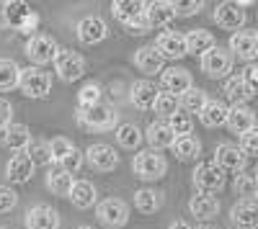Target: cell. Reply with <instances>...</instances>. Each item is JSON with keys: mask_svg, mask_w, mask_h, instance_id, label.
<instances>
[{"mask_svg": "<svg viewBox=\"0 0 258 229\" xmlns=\"http://www.w3.org/2000/svg\"><path fill=\"white\" fill-rule=\"evenodd\" d=\"M124 26H126V31H129V34H135V36H142V34H147V31H150L147 16H142V18H137V21H129V24H124Z\"/></svg>", "mask_w": 258, "mask_h": 229, "instance_id": "cell-49", "label": "cell"}, {"mask_svg": "<svg viewBox=\"0 0 258 229\" xmlns=\"http://www.w3.org/2000/svg\"><path fill=\"white\" fill-rule=\"evenodd\" d=\"M78 229H93V226H88V224H85V226H78Z\"/></svg>", "mask_w": 258, "mask_h": 229, "instance_id": "cell-53", "label": "cell"}, {"mask_svg": "<svg viewBox=\"0 0 258 229\" xmlns=\"http://www.w3.org/2000/svg\"><path fill=\"white\" fill-rule=\"evenodd\" d=\"M73 185H75V180H73V175H70L68 170L54 168V170L47 173V188H49L54 196H68V198H70Z\"/></svg>", "mask_w": 258, "mask_h": 229, "instance_id": "cell-32", "label": "cell"}, {"mask_svg": "<svg viewBox=\"0 0 258 229\" xmlns=\"http://www.w3.org/2000/svg\"><path fill=\"white\" fill-rule=\"evenodd\" d=\"M160 80H163V88H165L168 93L178 95V98L194 88V82H191V72H188V70H183V67H168V70H163Z\"/></svg>", "mask_w": 258, "mask_h": 229, "instance_id": "cell-19", "label": "cell"}, {"mask_svg": "<svg viewBox=\"0 0 258 229\" xmlns=\"http://www.w3.org/2000/svg\"><path fill=\"white\" fill-rule=\"evenodd\" d=\"M114 134H116V142L121 144L124 150H137L142 144V139H145V134L140 132L137 124H119Z\"/></svg>", "mask_w": 258, "mask_h": 229, "instance_id": "cell-34", "label": "cell"}, {"mask_svg": "<svg viewBox=\"0 0 258 229\" xmlns=\"http://www.w3.org/2000/svg\"><path fill=\"white\" fill-rule=\"evenodd\" d=\"M16 203H18V193L11 188V185H0V214L13 211Z\"/></svg>", "mask_w": 258, "mask_h": 229, "instance_id": "cell-46", "label": "cell"}, {"mask_svg": "<svg viewBox=\"0 0 258 229\" xmlns=\"http://www.w3.org/2000/svg\"><path fill=\"white\" fill-rule=\"evenodd\" d=\"M135 65H137V70L145 72V75H155V72H163L165 57L158 52L155 44H153V47H140V49L135 52Z\"/></svg>", "mask_w": 258, "mask_h": 229, "instance_id": "cell-21", "label": "cell"}, {"mask_svg": "<svg viewBox=\"0 0 258 229\" xmlns=\"http://www.w3.org/2000/svg\"><path fill=\"white\" fill-rule=\"evenodd\" d=\"M245 77H248V82H250V85L258 90V62H253V65H248V70L243 72Z\"/></svg>", "mask_w": 258, "mask_h": 229, "instance_id": "cell-50", "label": "cell"}, {"mask_svg": "<svg viewBox=\"0 0 258 229\" xmlns=\"http://www.w3.org/2000/svg\"><path fill=\"white\" fill-rule=\"evenodd\" d=\"M170 6H173V13L176 16H194V13H199L202 8H204V3H202V0H173V3H170Z\"/></svg>", "mask_w": 258, "mask_h": 229, "instance_id": "cell-44", "label": "cell"}, {"mask_svg": "<svg viewBox=\"0 0 258 229\" xmlns=\"http://www.w3.org/2000/svg\"><path fill=\"white\" fill-rule=\"evenodd\" d=\"M96 216L103 226H111V229H119L129 221V206L121 201V198H106L96 206Z\"/></svg>", "mask_w": 258, "mask_h": 229, "instance_id": "cell-7", "label": "cell"}, {"mask_svg": "<svg viewBox=\"0 0 258 229\" xmlns=\"http://www.w3.org/2000/svg\"><path fill=\"white\" fill-rule=\"evenodd\" d=\"M227 116H230V108L222 100H209L204 106V111L199 113V121L207 129H217V127H222V124H227Z\"/></svg>", "mask_w": 258, "mask_h": 229, "instance_id": "cell-29", "label": "cell"}, {"mask_svg": "<svg viewBox=\"0 0 258 229\" xmlns=\"http://www.w3.org/2000/svg\"><path fill=\"white\" fill-rule=\"evenodd\" d=\"M232 188H235V193H238V196H243V201L258 198V178H255V173H240V175H235Z\"/></svg>", "mask_w": 258, "mask_h": 229, "instance_id": "cell-35", "label": "cell"}, {"mask_svg": "<svg viewBox=\"0 0 258 229\" xmlns=\"http://www.w3.org/2000/svg\"><path fill=\"white\" fill-rule=\"evenodd\" d=\"M31 132L26 124H11V127H6L3 132H0V144H3L6 150H13V152H26L29 144H31Z\"/></svg>", "mask_w": 258, "mask_h": 229, "instance_id": "cell-12", "label": "cell"}, {"mask_svg": "<svg viewBox=\"0 0 258 229\" xmlns=\"http://www.w3.org/2000/svg\"><path fill=\"white\" fill-rule=\"evenodd\" d=\"M245 160H248L245 152L240 147H235V144H220V147L214 150V162H217L225 173H243Z\"/></svg>", "mask_w": 258, "mask_h": 229, "instance_id": "cell-13", "label": "cell"}, {"mask_svg": "<svg viewBox=\"0 0 258 229\" xmlns=\"http://www.w3.org/2000/svg\"><path fill=\"white\" fill-rule=\"evenodd\" d=\"M132 170H135V175L142 178V180H160V178L165 175V170H168V162H165V157H163L160 152H155V150H142V152H137L135 160H132Z\"/></svg>", "mask_w": 258, "mask_h": 229, "instance_id": "cell-2", "label": "cell"}, {"mask_svg": "<svg viewBox=\"0 0 258 229\" xmlns=\"http://www.w3.org/2000/svg\"><path fill=\"white\" fill-rule=\"evenodd\" d=\"M225 93H227V98L232 100V106H245V103L255 95V88L248 82L245 75H232V77H227V82H225Z\"/></svg>", "mask_w": 258, "mask_h": 229, "instance_id": "cell-22", "label": "cell"}, {"mask_svg": "<svg viewBox=\"0 0 258 229\" xmlns=\"http://www.w3.org/2000/svg\"><path fill=\"white\" fill-rule=\"evenodd\" d=\"M96 103H101V88L96 82H88V85H83V90L78 93V106L88 108V106H96Z\"/></svg>", "mask_w": 258, "mask_h": 229, "instance_id": "cell-42", "label": "cell"}, {"mask_svg": "<svg viewBox=\"0 0 258 229\" xmlns=\"http://www.w3.org/2000/svg\"><path fill=\"white\" fill-rule=\"evenodd\" d=\"M135 206H137L140 214H155L160 206H163V198H160V193H155V191L142 188V191L135 193Z\"/></svg>", "mask_w": 258, "mask_h": 229, "instance_id": "cell-37", "label": "cell"}, {"mask_svg": "<svg viewBox=\"0 0 258 229\" xmlns=\"http://www.w3.org/2000/svg\"><path fill=\"white\" fill-rule=\"evenodd\" d=\"M11 124H13V106L6 98H0V132L6 127H11Z\"/></svg>", "mask_w": 258, "mask_h": 229, "instance_id": "cell-48", "label": "cell"}, {"mask_svg": "<svg viewBox=\"0 0 258 229\" xmlns=\"http://www.w3.org/2000/svg\"><path fill=\"white\" fill-rule=\"evenodd\" d=\"M178 100H181V111H186V113H202L204 106L209 103V98H207V93H204L202 88H191V90L183 93Z\"/></svg>", "mask_w": 258, "mask_h": 229, "instance_id": "cell-36", "label": "cell"}, {"mask_svg": "<svg viewBox=\"0 0 258 229\" xmlns=\"http://www.w3.org/2000/svg\"><path fill=\"white\" fill-rule=\"evenodd\" d=\"M36 24H39V16H34V18L29 21V24H26L24 29H21V34H31V31L36 29Z\"/></svg>", "mask_w": 258, "mask_h": 229, "instance_id": "cell-51", "label": "cell"}, {"mask_svg": "<svg viewBox=\"0 0 258 229\" xmlns=\"http://www.w3.org/2000/svg\"><path fill=\"white\" fill-rule=\"evenodd\" d=\"M214 47V36H212V31H207V29H191L188 34H186V49H188V54H199V57H204L207 52H212Z\"/></svg>", "mask_w": 258, "mask_h": 229, "instance_id": "cell-28", "label": "cell"}, {"mask_svg": "<svg viewBox=\"0 0 258 229\" xmlns=\"http://www.w3.org/2000/svg\"><path fill=\"white\" fill-rule=\"evenodd\" d=\"M26 155L34 160V165H47V162H52V147H49V142H41V139H34V142L29 144Z\"/></svg>", "mask_w": 258, "mask_h": 229, "instance_id": "cell-41", "label": "cell"}, {"mask_svg": "<svg viewBox=\"0 0 258 229\" xmlns=\"http://www.w3.org/2000/svg\"><path fill=\"white\" fill-rule=\"evenodd\" d=\"M230 52L243 59V62H250L258 57V34L255 31H238L230 36Z\"/></svg>", "mask_w": 258, "mask_h": 229, "instance_id": "cell-11", "label": "cell"}, {"mask_svg": "<svg viewBox=\"0 0 258 229\" xmlns=\"http://www.w3.org/2000/svg\"><path fill=\"white\" fill-rule=\"evenodd\" d=\"M202 229H207V226H202Z\"/></svg>", "mask_w": 258, "mask_h": 229, "instance_id": "cell-56", "label": "cell"}, {"mask_svg": "<svg viewBox=\"0 0 258 229\" xmlns=\"http://www.w3.org/2000/svg\"><path fill=\"white\" fill-rule=\"evenodd\" d=\"M227 129L238 137L248 134L250 129H255V113L248 106H232L227 116Z\"/></svg>", "mask_w": 258, "mask_h": 229, "instance_id": "cell-26", "label": "cell"}, {"mask_svg": "<svg viewBox=\"0 0 258 229\" xmlns=\"http://www.w3.org/2000/svg\"><path fill=\"white\" fill-rule=\"evenodd\" d=\"M255 178H258V168H255Z\"/></svg>", "mask_w": 258, "mask_h": 229, "instance_id": "cell-54", "label": "cell"}, {"mask_svg": "<svg viewBox=\"0 0 258 229\" xmlns=\"http://www.w3.org/2000/svg\"><path fill=\"white\" fill-rule=\"evenodd\" d=\"M24 224H26V229H59V214L52 209V206L39 203V206H34V209L26 211Z\"/></svg>", "mask_w": 258, "mask_h": 229, "instance_id": "cell-16", "label": "cell"}, {"mask_svg": "<svg viewBox=\"0 0 258 229\" xmlns=\"http://www.w3.org/2000/svg\"><path fill=\"white\" fill-rule=\"evenodd\" d=\"M106 36H109V26H106V21L98 18V16H85L80 18L78 24V39L83 41V44H98V41H103Z\"/></svg>", "mask_w": 258, "mask_h": 229, "instance_id": "cell-15", "label": "cell"}, {"mask_svg": "<svg viewBox=\"0 0 258 229\" xmlns=\"http://www.w3.org/2000/svg\"><path fill=\"white\" fill-rule=\"evenodd\" d=\"M78 121L83 124V127L88 129H96V132H109L114 127H119V113L114 106H109V103H96V106H88L83 108L78 106Z\"/></svg>", "mask_w": 258, "mask_h": 229, "instance_id": "cell-1", "label": "cell"}, {"mask_svg": "<svg viewBox=\"0 0 258 229\" xmlns=\"http://www.w3.org/2000/svg\"><path fill=\"white\" fill-rule=\"evenodd\" d=\"M36 13L31 11L29 3H24V0H11V3H3V18H6V24L13 26V29H24L29 21L34 18Z\"/></svg>", "mask_w": 258, "mask_h": 229, "instance_id": "cell-23", "label": "cell"}, {"mask_svg": "<svg viewBox=\"0 0 258 229\" xmlns=\"http://www.w3.org/2000/svg\"><path fill=\"white\" fill-rule=\"evenodd\" d=\"M191 180L199 188V193H214L225 185V170L214 160L212 162H199L194 175H191Z\"/></svg>", "mask_w": 258, "mask_h": 229, "instance_id": "cell-5", "label": "cell"}, {"mask_svg": "<svg viewBox=\"0 0 258 229\" xmlns=\"http://www.w3.org/2000/svg\"><path fill=\"white\" fill-rule=\"evenodd\" d=\"M188 211L197 219H202V221H209V219H214L220 214V201L214 198L212 193H197V196H191V201H188Z\"/></svg>", "mask_w": 258, "mask_h": 229, "instance_id": "cell-25", "label": "cell"}, {"mask_svg": "<svg viewBox=\"0 0 258 229\" xmlns=\"http://www.w3.org/2000/svg\"><path fill=\"white\" fill-rule=\"evenodd\" d=\"M49 147H52V162H57V165L75 150V147H73V142H70V139H64V137H54V139L49 142Z\"/></svg>", "mask_w": 258, "mask_h": 229, "instance_id": "cell-43", "label": "cell"}, {"mask_svg": "<svg viewBox=\"0 0 258 229\" xmlns=\"http://www.w3.org/2000/svg\"><path fill=\"white\" fill-rule=\"evenodd\" d=\"M158 95H160L158 85H155V82H150V80H137L132 85V90H129V100H132L137 108H142V111L155 108Z\"/></svg>", "mask_w": 258, "mask_h": 229, "instance_id": "cell-20", "label": "cell"}, {"mask_svg": "<svg viewBox=\"0 0 258 229\" xmlns=\"http://www.w3.org/2000/svg\"><path fill=\"white\" fill-rule=\"evenodd\" d=\"M18 88L24 90V95L41 100L52 93V75L41 67H26V70H21V85Z\"/></svg>", "mask_w": 258, "mask_h": 229, "instance_id": "cell-3", "label": "cell"}, {"mask_svg": "<svg viewBox=\"0 0 258 229\" xmlns=\"http://www.w3.org/2000/svg\"><path fill=\"white\" fill-rule=\"evenodd\" d=\"M26 57L34 62V67H41V65H49V62L57 59L59 54V47H57V41L47 34H34L29 41H26V47H24Z\"/></svg>", "mask_w": 258, "mask_h": 229, "instance_id": "cell-4", "label": "cell"}, {"mask_svg": "<svg viewBox=\"0 0 258 229\" xmlns=\"http://www.w3.org/2000/svg\"><path fill=\"white\" fill-rule=\"evenodd\" d=\"M168 124H170V129H173V134H176L178 139H183V137H191V129H194L191 113H186V111H178V113H173V116L168 119Z\"/></svg>", "mask_w": 258, "mask_h": 229, "instance_id": "cell-40", "label": "cell"}, {"mask_svg": "<svg viewBox=\"0 0 258 229\" xmlns=\"http://www.w3.org/2000/svg\"><path fill=\"white\" fill-rule=\"evenodd\" d=\"M111 11H114V16L121 21V24H129V21H137V18L145 16L147 3H142V0H114Z\"/></svg>", "mask_w": 258, "mask_h": 229, "instance_id": "cell-30", "label": "cell"}, {"mask_svg": "<svg viewBox=\"0 0 258 229\" xmlns=\"http://www.w3.org/2000/svg\"><path fill=\"white\" fill-rule=\"evenodd\" d=\"M145 139L150 144V150H155V152L173 147V144L178 142V137L173 134V129H170L168 121H153L147 127V132H145Z\"/></svg>", "mask_w": 258, "mask_h": 229, "instance_id": "cell-14", "label": "cell"}, {"mask_svg": "<svg viewBox=\"0 0 258 229\" xmlns=\"http://www.w3.org/2000/svg\"><path fill=\"white\" fill-rule=\"evenodd\" d=\"M173 152L178 160H197L202 155V142L194 139V137H183L173 144Z\"/></svg>", "mask_w": 258, "mask_h": 229, "instance_id": "cell-38", "label": "cell"}, {"mask_svg": "<svg viewBox=\"0 0 258 229\" xmlns=\"http://www.w3.org/2000/svg\"><path fill=\"white\" fill-rule=\"evenodd\" d=\"M18 85H21V67L16 65L13 59L0 57V90L8 93V90H13Z\"/></svg>", "mask_w": 258, "mask_h": 229, "instance_id": "cell-33", "label": "cell"}, {"mask_svg": "<svg viewBox=\"0 0 258 229\" xmlns=\"http://www.w3.org/2000/svg\"><path fill=\"white\" fill-rule=\"evenodd\" d=\"M243 8H245L243 3H232V0L220 3L217 8H214V24H217L220 29H225V31L238 34L245 26V11Z\"/></svg>", "mask_w": 258, "mask_h": 229, "instance_id": "cell-8", "label": "cell"}, {"mask_svg": "<svg viewBox=\"0 0 258 229\" xmlns=\"http://www.w3.org/2000/svg\"><path fill=\"white\" fill-rule=\"evenodd\" d=\"M85 162H88L93 170H98V173H109V170H114L119 165V155L114 152V147L98 142V144H91V147L85 150Z\"/></svg>", "mask_w": 258, "mask_h": 229, "instance_id": "cell-10", "label": "cell"}, {"mask_svg": "<svg viewBox=\"0 0 258 229\" xmlns=\"http://www.w3.org/2000/svg\"><path fill=\"white\" fill-rule=\"evenodd\" d=\"M155 47H158V52H160L165 59H181V57L188 54V49H186V36L178 34V31H163V34L158 36V41H155Z\"/></svg>", "mask_w": 258, "mask_h": 229, "instance_id": "cell-18", "label": "cell"}, {"mask_svg": "<svg viewBox=\"0 0 258 229\" xmlns=\"http://www.w3.org/2000/svg\"><path fill=\"white\" fill-rule=\"evenodd\" d=\"M232 70V52L222 49V47H214L212 52H207L202 57V72L212 80H220Z\"/></svg>", "mask_w": 258, "mask_h": 229, "instance_id": "cell-9", "label": "cell"}, {"mask_svg": "<svg viewBox=\"0 0 258 229\" xmlns=\"http://www.w3.org/2000/svg\"><path fill=\"white\" fill-rule=\"evenodd\" d=\"M178 111H181V100H178V95H173V93H160V95H158L155 113H160V116L170 119V116L178 113Z\"/></svg>", "mask_w": 258, "mask_h": 229, "instance_id": "cell-39", "label": "cell"}, {"mask_svg": "<svg viewBox=\"0 0 258 229\" xmlns=\"http://www.w3.org/2000/svg\"><path fill=\"white\" fill-rule=\"evenodd\" d=\"M34 160L26 155V152H18V155H13L11 160H8V165H6V178L11 180V183H29L31 178H34Z\"/></svg>", "mask_w": 258, "mask_h": 229, "instance_id": "cell-17", "label": "cell"}, {"mask_svg": "<svg viewBox=\"0 0 258 229\" xmlns=\"http://www.w3.org/2000/svg\"><path fill=\"white\" fill-rule=\"evenodd\" d=\"M70 201H73V206H78V209H91V206H96V201H98L96 185L91 180H75Z\"/></svg>", "mask_w": 258, "mask_h": 229, "instance_id": "cell-31", "label": "cell"}, {"mask_svg": "<svg viewBox=\"0 0 258 229\" xmlns=\"http://www.w3.org/2000/svg\"><path fill=\"white\" fill-rule=\"evenodd\" d=\"M230 219L238 229H255L258 226V201H238L230 211Z\"/></svg>", "mask_w": 258, "mask_h": 229, "instance_id": "cell-24", "label": "cell"}, {"mask_svg": "<svg viewBox=\"0 0 258 229\" xmlns=\"http://www.w3.org/2000/svg\"><path fill=\"white\" fill-rule=\"evenodd\" d=\"M168 229H191V226H188L186 221H173V224H170Z\"/></svg>", "mask_w": 258, "mask_h": 229, "instance_id": "cell-52", "label": "cell"}, {"mask_svg": "<svg viewBox=\"0 0 258 229\" xmlns=\"http://www.w3.org/2000/svg\"><path fill=\"white\" fill-rule=\"evenodd\" d=\"M54 70H57V77L64 80V82H75L85 75V59L73 52V49H59L57 59H54Z\"/></svg>", "mask_w": 258, "mask_h": 229, "instance_id": "cell-6", "label": "cell"}, {"mask_svg": "<svg viewBox=\"0 0 258 229\" xmlns=\"http://www.w3.org/2000/svg\"><path fill=\"white\" fill-rule=\"evenodd\" d=\"M83 162H85V152H80V150L75 147L68 157H64V160L59 162V168H62V170H68V173L73 175V173H78V170L83 168Z\"/></svg>", "mask_w": 258, "mask_h": 229, "instance_id": "cell-47", "label": "cell"}, {"mask_svg": "<svg viewBox=\"0 0 258 229\" xmlns=\"http://www.w3.org/2000/svg\"><path fill=\"white\" fill-rule=\"evenodd\" d=\"M145 16H147L150 29H168V26H170V21L176 18L173 6L165 3V0H155V3H147Z\"/></svg>", "mask_w": 258, "mask_h": 229, "instance_id": "cell-27", "label": "cell"}, {"mask_svg": "<svg viewBox=\"0 0 258 229\" xmlns=\"http://www.w3.org/2000/svg\"><path fill=\"white\" fill-rule=\"evenodd\" d=\"M238 147L245 152V157H258V127L240 137V144H238Z\"/></svg>", "mask_w": 258, "mask_h": 229, "instance_id": "cell-45", "label": "cell"}, {"mask_svg": "<svg viewBox=\"0 0 258 229\" xmlns=\"http://www.w3.org/2000/svg\"><path fill=\"white\" fill-rule=\"evenodd\" d=\"M0 229H6V226H0Z\"/></svg>", "mask_w": 258, "mask_h": 229, "instance_id": "cell-55", "label": "cell"}]
</instances>
